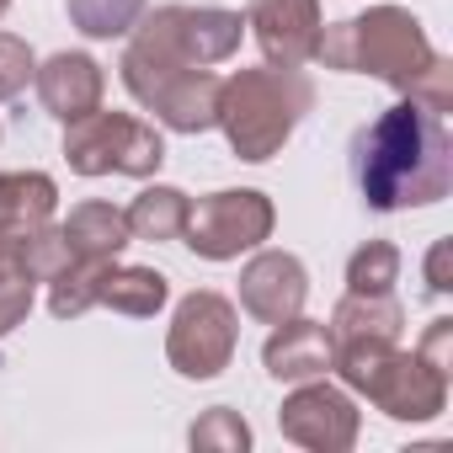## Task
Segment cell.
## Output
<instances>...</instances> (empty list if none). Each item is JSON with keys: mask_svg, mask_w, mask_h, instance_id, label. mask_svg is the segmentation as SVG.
<instances>
[{"mask_svg": "<svg viewBox=\"0 0 453 453\" xmlns=\"http://www.w3.org/2000/svg\"><path fill=\"white\" fill-rule=\"evenodd\" d=\"M352 181L373 213L442 203L453 187V134L448 118L416 96L384 107L352 139Z\"/></svg>", "mask_w": 453, "mask_h": 453, "instance_id": "obj_1", "label": "cell"}, {"mask_svg": "<svg viewBox=\"0 0 453 453\" xmlns=\"http://www.w3.org/2000/svg\"><path fill=\"white\" fill-rule=\"evenodd\" d=\"M246 38V17L241 12H224V6H160L144 12L128 33L123 49V86L134 102H144L165 75L176 70H208L235 59Z\"/></svg>", "mask_w": 453, "mask_h": 453, "instance_id": "obj_2", "label": "cell"}, {"mask_svg": "<svg viewBox=\"0 0 453 453\" xmlns=\"http://www.w3.org/2000/svg\"><path fill=\"white\" fill-rule=\"evenodd\" d=\"M315 107V86L304 70H235L219 91V128L230 139V155L246 165H267L273 155H283V144L294 139V128L310 118Z\"/></svg>", "mask_w": 453, "mask_h": 453, "instance_id": "obj_3", "label": "cell"}, {"mask_svg": "<svg viewBox=\"0 0 453 453\" xmlns=\"http://www.w3.org/2000/svg\"><path fill=\"white\" fill-rule=\"evenodd\" d=\"M315 59L326 70H342V75H373L405 96L416 86V75L437 59V49L405 6H368L363 17L320 27Z\"/></svg>", "mask_w": 453, "mask_h": 453, "instance_id": "obj_4", "label": "cell"}, {"mask_svg": "<svg viewBox=\"0 0 453 453\" xmlns=\"http://www.w3.org/2000/svg\"><path fill=\"white\" fill-rule=\"evenodd\" d=\"M65 160L75 176H155L165 165V139L134 112H86L65 123Z\"/></svg>", "mask_w": 453, "mask_h": 453, "instance_id": "obj_5", "label": "cell"}, {"mask_svg": "<svg viewBox=\"0 0 453 453\" xmlns=\"http://www.w3.org/2000/svg\"><path fill=\"white\" fill-rule=\"evenodd\" d=\"M278 230V208L257 187H219L187 208V246L203 262H235L241 251L267 246Z\"/></svg>", "mask_w": 453, "mask_h": 453, "instance_id": "obj_6", "label": "cell"}, {"mask_svg": "<svg viewBox=\"0 0 453 453\" xmlns=\"http://www.w3.org/2000/svg\"><path fill=\"white\" fill-rule=\"evenodd\" d=\"M235 342H241V315L235 304L213 294V288H197L176 304L171 315V331H165V363L203 384V379H219L224 368L235 363Z\"/></svg>", "mask_w": 453, "mask_h": 453, "instance_id": "obj_7", "label": "cell"}, {"mask_svg": "<svg viewBox=\"0 0 453 453\" xmlns=\"http://www.w3.org/2000/svg\"><path fill=\"white\" fill-rule=\"evenodd\" d=\"M278 426H283L288 442H299L310 453H347L357 442V432H363V411H357L352 389L326 384V379H304L283 400Z\"/></svg>", "mask_w": 453, "mask_h": 453, "instance_id": "obj_8", "label": "cell"}, {"mask_svg": "<svg viewBox=\"0 0 453 453\" xmlns=\"http://www.w3.org/2000/svg\"><path fill=\"white\" fill-rule=\"evenodd\" d=\"M368 400H373L389 421H432V416H442V405H448V368L426 363L416 347H411V352L395 347V352L384 357V368L373 373Z\"/></svg>", "mask_w": 453, "mask_h": 453, "instance_id": "obj_9", "label": "cell"}, {"mask_svg": "<svg viewBox=\"0 0 453 453\" xmlns=\"http://www.w3.org/2000/svg\"><path fill=\"white\" fill-rule=\"evenodd\" d=\"M246 27H251L257 49L267 54V65L304 70L315 59L326 17H320V0H251Z\"/></svg>", "mask_w": 453, "mask_h": 453, "instance_id": "obj_10", "label": "cell"}, {"mask_svg": "<svg viewBox=\"0 0 453 453\" xmlns=\"http://www.w3.org/2000/svg\"><path fill=\"white\" fill-rule=\"evenodd\" d=\"M304 299H310V273L294 251H262L246 262L241 273V310L262 326H283L294 315H304Z\"/></svg>", "mask_w": 453, "mask_h": 453, "instance_id": "obj_11", "label": "cell"}, {"mask_svg": "<svg viewBox=\"0 0 453 453\" xmlns=\"http://www.w3.org/2000/svg\"><path fill=\"white\" fill-rule=\"evenodd\" d=\"M33 86H38L43 112L59 118V123H75V118L96 112L102 96H107V75H102V65H96L91 54H81V49H59V54H49V59L33 70Z\"/></svg>", "mask_w": 453, "mask_h": 453, "instance_id": "obj_12", "label": "cell"}, {"mask_svg": "<svg viewBox=\"0 0 453 453\" xmlns=\"http://www.w3.org/2000/svg\"><path fill=\"white\" fill-rule=\"evenodd\" d=\"M219 91H224V81L213 70H176L139 107H150L155 123L171 134H208V128H219Z\"/></svg>", "mask_w": 453, "mask_h": 453, "instance_id": "obj_13", "label": "cell"}, {"mask_svg": "<svg viewBox=\"0 0 453 453\" xmlns=\"http://www.w3.org/2000/svg\"><path fill=\"white\" fill-rule=\"evenodd\" d=\"M331 326L326 320H310V315H294L283 326H273L267 347H262V368L267 379L278 384H304V379H326L331 373Z\"/></svg>", "mask_w": 453, "mask_h": 453, "instance_id": "obj_14", "label": "cell"}, {"mask_svg": "<svg viewBox=\"0 0 453 453\" xmlns=\"http://www.w3.org/2000/svg\"><path fill=\"white\" fill-rule=\"evenodd\" d=\"M59 208V187L49 171H0V241L22 246L38 224H49Z\"/></svg>", "mask_w": 453, "mask_h": 453, "instance_id": "obj_15", "label": "cell"}, {"mask_svg": "<svg viewBox=\"0 0 453 453\" xmlns=\"http://www.w3.org/2000/svg\"><path fill=\"white\" fill-rule=\"evenodd\" d=\"M65 230V241H70V251H75V262H118L123 251H128V219H123V208H112V203H102V197H91V203H75L70 208V219L59 224Z\"/></svg>", "mask_w": 453, "mask_h": 453, "instance_id": "obj_16", "label": "cell"}, {"mask_svg": "<svg viewBox=\"0 0 453 453\" xmlns=\"http://www.w3.org/2000/svg\"><path fill=\"white\" fill-rule=\"evenodd\" d=\"M165 299H171V278L165 273H155V267H123V262H112L102 273V294H96V304H107L112 315H128V320L160 315Z\"/></svg>", "mask_w": 453, "mask_h": 453, "instance_id": "obj_17", "label": "cell"}, {"mask_svg": "<svg viewBox=\"0 0 453 453\" xmlns=\"http://www.w3.org/2000/svg\"><path fill=\"white\" fill-rule=\"evenodd\" d=\"M400 326H405V310H400L395 294H347L331 310V347L336 342H363V336L400 342Z\"/></svg>", "mask_w": 453, "mask_h": 453, "instance_id": "obj_18", "label": "cell"}, {"mask_svg": "<svg viewBox=\"0 0 453 453\" xmlns=\"http://www.w3.org/2000/svg\"><path fill=\"white\" fill-rule=\"evenodd\" d=\"M187 208H192V197H187L181 187L155 181V187H144V192L123 208V219H128V235H134V241L160 246V241H176V235L187 230Z\"/></svg>", "mask_w": 453, "mask_h": 453, "instance_id": "obj_19", "label": "cell"}, {"mask_svg": "<svg viewBox=\"0 0 453 453\" xmlns=\"http://www.w3.org/2000/svg\"><path fill=\"white\" fill-rule=\"evenodd\" d=\"M70 262H75V251H70L65 230L49 219V224H38L33 235H22V246H17V257H12V273H22L27 283H54Z\"/></svg>", "mask_w": 453, "mask_h": 453, "instance_id": "obj_20", "label": "cell"}, {"mask_svg": "<svg viewBox=\"0 0 453 453\" xmlns=\"http://www.w3.org/2000/svg\"><path fill=\"white\" fill-rule=\"evenodd\" d=\"M112 262H70L54 283H49V315L54 320H81L86 310H96V294H102V273Z\"/></svg>", "mask_w": 453, "mask_h": 453, "instance_id": "obj_21", "label": "cell"}, {"mask_svg": "<svg viewBox=\"0 0 453 453\" xmlns=\"http://www.w3.org/2000/svg\"><path fill=\"white\" fill-rule=\"evenodd\" d=\"M70 22L86 33V38H128L134 22L144 17V0H65Z\"/></svg>", "mask_w": 453, "mask_h": 453, "instance_id": "obj_22", "label": "cell"}, {"mask_svg": "<svg viewBox=\"0 0 453 453\" xmlns=\"http://www.w3.org/2000/svg\"><path fill=\"white\" fill-rule=\"evenodd\" d=\"M400 283V251L389 241H368L347 257V294H395Z\"/></svg>", "mask_w": 453, "mask_h": 453, "instance_id": "obj_23", "label": "cell"}, {"mask_svg": "<svg viewBox=\"0 0 453 453\" xmlns=\"http://www.w3.org/2000/svg\"><path fill=\"white\" fill-rule=\"evenodd\" d=\"M187 442H192V453H246V448H251V426H246L241 411L213 405V411H203V416L192 421Z\"/></svg>", "mask_w": 453, "mask_h": 453, "instance_id": "obj_24", "label": "cell"}, {"mask_svg": "<svg viewBox=\"0 0 453 453\" xmlns=\"http://www.w3.org/2000/svg\"><path fill=\"white\" fill-rule=\"evenodd\" d=\"M33 70H38V59H33L27 38L0 33V102H17L33 86Z\"/></svg>", "mask_w": 453, "mask_h": 453, "instance_id": "obj_25", "label": "cell"}, {"mask_svg": "<svg viewBox=\"0 0 453 453\" xmlns=\"http://www.w3.org/2000/svg\"><path fill=\"white\" fill-rule=\"evenodd\" d=\"M33 288H38V283H27L22 273L0 267V342H6V336L33 315Z\"/></svg>", "mask_w": 453, "mask_h": 453, "instance_id": "obj_26", "label": "cell"}, {"mask_svg": "<svg viewBox=\"0 0 453 453\" xmlns=\"http://www.w3.org/2000/svg\"><path fill=\"white\" fill-rule=\"evenodd\" d=\"M405 96H416L421 107H432V112H442V118H448V112H453V65L437 54V59L416 75V86H411Z\"/></svg>", "mask_w": 453, "mask_h": 453, "instance_id": "obj_27", "label": "cell"}, {"mask_svg": "<svg viewBox=\"0 0 453 453\" xmlns=\"http://www.w3.org/2000/svg\"><path fill=\"white\" fill-rule=\"evenodd\" d=\"M416 352H421L426 363H437V368H453V357H448V352H453V320H448V315H437V320L426 326V336H421V347H416Z\"/></svg>", "mask_w": 453, "mask_h": 453, "instance_id": "obj_28", "label": "cell"}, {"mask_svg": "<svg viewBox=\"0 0 453 453\" xmlns=\"http://www.w3.org/2000/svg\"><path fill=\"white\" fill-rule=\"evenodd\" d=\"M448 257H453L448 241H437V246L426 251V288H432V294H448V288H453V278H448Z\"/></svg>", "mask_w": 453, "mask_h": 453, "instance_id": "obj_29", "label": "cell"}, {"mask_svg": "<svg viewBox=\"0 0 453 453\" xmlns=\"http://www.w3.org/2000/svg\"><path fill=\"white\" fill-rule=\"evenodd\" d=\"M6 12H12V0H0V17H6Z\"/></svg>", "mask_w": 453, "mask_h": 453, "instance_id": "obj_30", "label": "cell"}]
</instances>
